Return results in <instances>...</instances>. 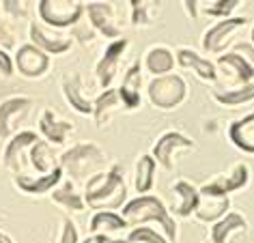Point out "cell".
I'll use <instances>...</instances> for the list:
<instances>
[{
    "instance_id": "obj_19",
    "label": "cell",
    "mask_w": 254,
    "mask_h": 243,
    "mask_svg": "<svg viewBox=\"0 0 254 243\" xmlns=\"http://www.w3.org/2000/svg\"><path fill=\"white\" fill-rule=\"evenodd\" d=\"M61 88H63V95H65V101L73 108L75 112L84 114V117H88V114L93 112V101L84 95V88H82V75L78 71L67 73L65 78H63Z\"/></svg>"
},
{
    "instance_id": "obj_4",
    "label": "cell",
    "mask_w": 254,
    "mask_h": 243,
    "mask_svg": "<svg viewBox=\"0 0 254 243\" xmlns=\"http://www.w3.org/2000/svg\"><path fill=\"white\" fill-rule=\"evenodd\" d=\"M147 95L151 106L157 110H175L188 99V82L179 73L151 78L147 84Z\"/></svg>"
},
{
    "instance_id": "obj_6",
    "label": "cell",
    "mask_w": 254,
    "mask_h": 243,
    "mask_svg": "<svg viewBox=\"0 0 254 243\" xmlns=\"http://www.w3.org/2000/svg\"><path fill=\"white\" fill-rule=\"evenodd\" d=\"M84 17L95 35L106 39H123V28L117 22V9L112 2H84Z\"/></svg>"
},
{
    "instance_id": "obj_41",
    "label": "cell",
    "mask_w": 254,
    "mask_h": 243,
    "mask_svg": "<svg viewBox=\"0 0 254 243\" xmlns=\"http://www.w3.org/2000/svg\"><path fill=\"white\" fill-rule=\"evenodd\" d=\"M183 9H186V13L192 17V20H196L198 17V0H183Z\"/></svg>"
},
{
    "instance_id": "obj_9",
    "label": "cell",
    "mask_w": 254,
    "mask_h": 243,
    "mask_svg": "<svg viewBox=\"0 0 254 243\" xmlns=\"http://www.w3.org/2000/svg\"><path fill=\"white\" fill-rule=\"evenodd\" d=\"M183 149H196V142L181 131H166L155 140V144H153V149H151L149 155L153 157L155 164L162 166L164 170H173L177 151H183Z\"/></svg>"
},
{
    "instance_id": "obj_15",
    "label": "cell",
    "mask_w": 254,
    "mask_h": 243,
    "mask_svg": "<svg viewBox=\"0 0 254 243\" xmlns=\"http://www.w3.org/2000/svg\"><path fill=\"white\" fill-rule=\"evenodd\" d=\"M175 62L181 69H192L200 80L205 82H215L218 80V69H215L213 61H209L207 56L198 54L192 48H179L175 52Z\"/></svg>"
},
{
    "instance_id": "obj_33",
    "label": "cell",
    "mask_w": 254,
    "mask_h": 243,
    "mask_svg": "<svg viewBox=\"0 0 254 243\" xmlns=\"http://www.w3.org/2000/svg\"><path fill=\"white\" fill-rule=\"evenodd\" d=\"M239 4H241L239 0H213V2H198V11H202L207 17L228 20V17H233V11Z\"/></svg>"
},
{
    "instance_id": "obj_30",
    "label": "cell",
    "mask_w": 254,
    "mask_h": 243,
    "mask_svg": "<svg viewBox=\"0 0 254 243\" xmlns=\"http://www.w3.org/2000/svg\"><path fill=\"white\" fill-rule=\"evenodd\" d=\"M231 209V200L228 198H205L200 196V204L194 211L196 220L205 224H215L220 217H224Z\"/></svg>"
},
{
    "instance_id": "obj_24",
    "label": "cell",
    "mask_w": 254,
    "mask_h": 243,
    "mask_svg": "<svg viewBox=\"0 0 254 243\" xmlns=\"http://www.w3.org/2000/svg\"><path fill=\"white\" fill-rule=\"evenodd\" d=\"M173 191L179 196V204L170 211V215H173V213L177 217L194 215V211L198 209V204H200V191H198V187L192 185L190 181H183V179H179V181H175Z\"/></svg>"
},
{
    "instance_id": "obj_14",
    "label": "cell",
    "mask_w": 254,
    "mask_h": 243,
    "mask_svg": "<svg viewBox=\"0 0 254 243\" xmlns=\"http://www.w3.org/2000/svg\"><path fill=\"white\" fill-rule=\"evenodd\" d=\"M63 170L61 166H56L52 172L48 175H39V177H30V175H15L13 177V183L15 187L24 191L28 196H43V194H50L54 187H59L63 183Z\"/></svg>"
},
{
    "instance_id": "obj_38",
    "label": "cell",
    "mask_w": 254,
    "mask_h": 243,
    "mask_svg": "<svg viewBox=\"0 0 254 243\" xmlns=\"http://www.w3.org/2000/svg\"><path fill=\"white\" fill-rule=\"evenodd\" d=\"M11 46H15V33L11 30L9 22H4L2 17V11H0V48L7 50Z\"/></svg>"
},
{
    "instance_id": "obj_25",
    "label": "cell",
    "mask_w": 254,
    "mask_h": 243,
    "mask_svg": "<svg viewBox=\"0 0 254 243\" xmlns=\"http://www.w3.org/2000/svg\"><path fill=\"white\" fill-rule=\"evenodd\" d=\"M123 228H129L119 211H95V215L88 222V230L91 235H112Z\"/></svg>"
},
{
    "instance_id": "obj_18",
    "label": "cell",
    "mask_w": 254,
    "mask_h": 243,
    "mask_svg": "<svg viewBox=\"0 0 254 243\" xmlns=\"http://www.w3.org/2000/svg\"><path fill=\"white\" fill-rule=\"evenodd\" d=\"M39 131H41V136L46 138L48 144L61 146V144H65L67 138L73 133V123L56 119V114L52 110H43L39 117Z\"/></svg>"
},
{
    "instance_id": "obj_46",
    "label": "cell",
    "mask_w": 254,
    "mask_h": 243,
    "mask_svg": "<svg viewBox=\"0 0 254 243\" xmlns=\"http://www.w3.org/2000/svg\"><path fill=\"white\" fill-rule=\"evenodd\" d=\"M207 243H209V241H207Z\"/></svg>"
},
{
    "instance_id": "obj_3",
    "label": "cell",
    "mask_w": 254,
    "mask_h": 243,
    "mask_svg": "<svg viewBox=\"0 0 254 243\" xmlns=\"http://www.w3.org/2000/svg\"><path fill=\"white\" fill-rule=\"evenodd\" d=\"M61 159V170L63 175H69L73 181H88L93 175L106 170V151L95 142H78L71 149H67Z\"/></svg>"
},
{
    "instance_id": "obj_7",
    "label": "cell",
    "mask_w": 254,
    "mask_h": 243,
    "mask_svg": "<svg viewBox=\"0 0 254 243\" xmlns=\"http://www.w3.org/2000/svg\"><path fill=\"white\" fill-rule=\"evenodd\" d=\"M248 183H250V168H248V164L241 162L235 164L228 175H218L211 181H207L198 191L205 198H228L235 191L248 187Z\"/></svg>"
},
{
    "instance_id": "obj_12",
    "label": "cell",
    "mask_w": 254,
    "mask_h": 243,
    "mask_svg": "<svg viewBox=\"0 0 254 243\" xmlns=\"http://www.w3.org/2000/svg\"><path fill=\"white\" fill-rule=\"evenodd\" d=\"M28 39L35 48H39L41 52H46L48 56H61L71 50L73 39L67 35H59V33H50L37 22L28 24Z\"/></svg>"
},
{
    "instance_id": "obj_2",
    "label": "cell",
    "mask_w": 254,
    "mask_h": 243,
    "mask_svg": "<svg viewBox=\"0 0 254 243\" xmlns=\"http://www.w3.org/2000/svg\"><path fill=\"white\" fill-rule=\"evenodd\" d=\"M121 217L134 228L144 226L147 222H155L162 228V235L168 239V243H177V239H179V226H177L175 217L170 215V211L164 204L162 198H157L153 194L127 200L121 207Z\"/></svg>"
},
{
    "instance_id": "obj_21",
    "label": "cell",
    "mask_w": 254,
    "mask_h": 243,
    "mask_svg": "<svg viewBox=\"0 0 254 243\" xmlns=\"http://www.w3.org/2000/svg\"><path fill=\"white\" fill-rule=\"evenodd\" d=\"M248 230V220L237 211H228L224 217H220L209 228V243H228L235 233Z\"/></svg>"
},
{
    "instance_id": "obj_5",
    "label": "cell",
    "mask_w": 254,
    "mask_h": 243,
    "mask_svg": "<svg viewBox=\"0 0 254 243\" xmlns=\"http://www.w3.org/2000/svg\"><path fill=\"white\" fill-rule=\"evenodd\" d=\"M37 13L46 26L54 30L73 28L84 17V2L80 0H39Z\"/></svg>"
},
{
    "instance_id": "obj_27",
    "label": "cell",
    "mask_w": 254,
    "mask_h": 243,
    "mask_svg": "<svg viewBox=\"0 0 254 243\" xmlns=\"http://www.w3.org/2000/svg\"><path fill=\"white\" fill-rule=\"evenodd\" d=\"M211 97L215 104L224 106V108H239L244 104L254 101V82L244 86H233V88H224V91H213Z\"/></svg>"
},
{
    "instance_id": "obj_11",
    "label": "cell",
    "mask_w": 254,
    "mask_h": 243,
    "mask_svg": "<svg viewBox=\"0 0 254 243\" xmlns=\"http://www.w3.org/2000/svg\"><path fill=\"white\" fill-rule=\"evenodd\" d=\"M127 48H129V41L127 39H117V41H110L101 54V59L97 61L95 65V78H97L99 86L104 88H110L112 80L117 78V71H119V62L121 59L125 56Z\"/></svg>"
},
{
    "instance_id": "obj_39",
    "label": "cell",
    "mask_w": 254,
    "mask_h": 243,
    "mask_svg": "<svg viewBox=\"0 0 254 243\" xmlns=\"http://www.w3.org/2000/svg\"><path fill=\"white\" fill-rule=\"evenodd\" d=\"M231 50L233 52H237L239 56H244V59L254 67V48L250 46V41H237V43H233Z\"/></svg>"
},
{
    "instance_id": "obj_37",
    "label": "cell",
    "mask_w": 254,
    "mask_h": 243,
    "mask_svg": "<svg viewBox=\"0 0 254 243\" xmlns=\"http://www.w3.org/2000/svg\"><path fill=\"white\" fill-rule=\"evenodd\" d=\"M71 37L80 39L82 43H91L95 39V33H93V28L88 26V22H84V17H82V20L71 28Z\"/></svg>"
},
{
    "instance_id": "obj_36",
    "label": "cell",
    "mask_w": 254,
    "mask_h": 243,
    "mask_svg": "<svg viewBox=\"0 0 254 243\" xmlns=\"http://www.w3.org/2000/svg\"><path fill=\"white\" fill-rule=\"evenodd\" d=\"M59 243H80L78 226L71 222V217H63V228L59 235Z\"/></svg>"
},
{
    "instance_id": "obj_34",
    "label": "cell",
    "mask_w": 254,
    "mask_h": 243,
    "mask_svg": "<svg viewBox=\"0 0 254 243\" xmlns=\"http://www.w3.org/2000/svg\"><path fill=\"white\" fill-rule=\"evenodd\" d=\"M125 241L127 243H168V239L160 233V230H155L151 226H136V228H131Z\"/></svg>"
},
{
    "instance_id": "obj_10",
    "label": "cell",
    "mask_w": 254,
    "mask_h": 243,
    "mask_svg": "<svg viewBox=\"0 0 254 243\" xmlns=\"http://www.w3.org/2000/svg\"><path fill=\"white\" fill-rule=\"evenodd\" d=\"M50 65H52V59L39 48H35L33 43H24L13 54V69H17L20 75L28 80L43 78L50 71Z\"/></svg>"
},
{
    "instance_id": "obj_35",
    "label": "cell",
    "mask_w": 254,
    "mask_h": 243,
    "mask_svg": "<svg viewBox=\"0 0 254 243\" xmlns=\"http://www.w3.org/2000/svg\"><path fill=\"white\" fill-rule=\"evenodd\" d=\"M0 11H4L13 20H26L28 15V2H17V0H4Z\"/></svg>"
},
{
    "instance_id": "obj_22",
    "label": "cell",
    "mask_w": 254,
    "mask_h": 243,
    "mask_svg": "<svg viewBox=\"0 0 254 243\" xmlns=\"http://www.w3.org/2000/svg\"><path fill=\"white\" fill-rule=\"evenodd\" d=\"M142 69L153 75V78H160V75H168L173 73L175 69V52L166 46H153L147 50L142 61Z\"/></svg>"
},
{
    "instance_id": "obj_45",
    "label": "cell",
    "mask_w": 254,
    "mask_h": 243,
    "mask_svg": "<svg viewBox=\"0 0 254 243\" xmlns=\"http://www.w3.org/2000/svg\"><path fill=\"white\" fill-rule=\"evenodd\" d=\"M82 243H93V237H91V235H88V237H86V239H84V241H82Z\"/></svg>"
},
{
    "instance_id": "obj_40",
    "label": "cell",
    "mask_w": 254,
    "mask_h": 243,
    "mask_svg": "<svg viewBox=\"0 0 254 243\" xmlns=\"http://www.w3.org/2000/svg\"><path fill=\"white\" fill-rule=\"evenodd\" d=\"M0 75L2 78H11L13 75V56H9V52L2 48H0Z\"/></svg>"
},
{
    "instance_id": "obj_42",
    "label": "cell",
    "mask_w": 254,
    "mask_h": 243,
    "mask_svg": "<svg viewBox=\"0 0 254 243\" xmlns=\"http://www.w3.org/2000/svg\"><path fill=\"white\" fill-rule=\"evenodd\" d=\"M93 243H127L125 239H114L110 235H91Z\"/></svg>"
},
{
    "instance_id": "obj_20",
    "label": "cell",
    "mask_w": 254,
    "mask_h": 243,
    "mask_svg": "<svg viewBox=\"0 0 254 243\" xmlns=\"http://www.w3.org/2000/svg\"><path fill=\"white\" fill-rule=\"evenodd\" d=\"M37 140H39V136H37L35 131L30 129H24V131H17L13 133V136L9 138L7 146H4V153H2V164L7 166L9 170H13L20 175V159H22V153L30 149Z\"/></svg>"
},
{
    "instance_id": "obj_31",
    "label": "cell",
    "mask_w": 254,
    "mask_h": 243,
    "mask_svg": "<svg viewBox=\"0 0 254 243\" xmlns=\"http://www.w3.org/2000/svg\"><path fill=\"white\" fill-rule=\"evenodd\" d=\"M28 159H30V166L39 172V175H48V172H52L56 166V159L52 155V149H50V144L46 140H37V142L28 149Z\"/></svg>"
},
{
    "instance_id": "obj_43",
    "label": "cell",
    "mask_w": 254,
    "mask_h": 243,
    "mask_svg": "<svg viewBox=\"0 0 254 243\" xmlns=\"http://www.w3.org/2000/svg\"><path fill=\"white\" fill-rule=\"evenodd\" d=\"M0 243H15V241L11 239V237H9L7 233H2V230H0Z\"/></svg>"
},
{
    "instance_id": "obj_26",
    "label": "cell",
    "mask_w": 254,
    "mask_h": 243,
    "mask_svg": "<svg viewBox=\"0 0 254 243\" xmlns=\"http://www.w3.org/2000/svg\"><path fill=\"white\" fill-rule=\"evenodd\" d=\"M155 170H157V164L149 153H144V155L138 157L136 175H134V187L140 196L151 194V189L155 187Z\"/></svg>"
},
{
    "instance_id": "obj_44",
    "label": "cell",
    "mask_w": 254,
    "mask_h": 243,
    "mask_svg": "<svg viewBox=\"0 0 254 243\" xmlns=\"http://www.w3.org/2000/svg\"><path fill=\"white\" fill-rule=\"evenodd\" d=\"M250 46L254 48V24H252V28H250Z\"/></svg>"
},
{
    "instance_id": "obj_1",
    "label": "cell",
    "mask_w": 254,
    "mask_h": 243,
    "mask_svg": "<svg viewBox=\"0 0 254 243\" xmlns=\"http://www.w3.org/2000/svg\"><path fill=\"white\" fill-rule=\"evenodd\" d=\"M84 204L93 211H119L127 202V185L119 164L93 175L84 185Z\"/></svg>"
},
{
    "instance_id": "obj_13",
    "label": "cell",
    "mask_w": 254,
    "mask_h": 243,
    "mask_svg": "<svg viewBox=\"0 0 254 243\" xmlns=\"http://www.w3.org/2000/svg\"><path fill=\"white\" fill-rule=\"evenodd\" d=\"M140 91H142V62L136 61L127 67V71L123 73V82H121V86L117 88L121 106H123L125 110H136V108H140V104H142Z\"/></svg>"
},
{
    "instance_id": "obj_32",
    "label": "cell",
    "mask_w": 254,
    "mask_h": 243,
    "mask_svg": "<svg viewBox=\"0 0 254 243\" xmlns=\"http://www.w3.org/2000/svg\"><path fill=\"white\" fill-rule=\"evenodd\" d=\"M129 11H131V24L136 28H149L153 24V13L160 2H147V0H129Z\"/></svg>"
},
{
    "instance_id": "obj_17",
    "label": "cell",
    "mask_w": 254,
    "mask_h": 243,
    "mask_svg": "<svg viewBox=\"0 0 254 243\" xmlns=\"http://www.w3.org/2000/svg\"><path fill=\"white\" fill-rule=\"evenodd\" d=\"M213 65H215V69H222L224 73H231V78L237 82V86L254 82V67L244 56L233 52V50H226L224 54H220L218 59L213 61Z\"/></svg>"
},
{
    "instance_id": "obj_28",
    "label": "cell",
    "mask_w": 254,
    "mask_h": 243,
    "mask_svg": "<svg viewBox=\"0 0 254 243\" xmlns=\"http://www.w3.org/2000/svg\"><path fill=\"white\" fill-rule=\"evenodd\" d=\"M52 200L65 211H71V213H80V211L86 209L84 198H82L78 187H75V183H71V181H65V183H61L59 187H54Z\"/></svg>"
},
{
    "instance_id": "obj_8",
    "label": "cell",
    "mask_w": 254,
    "mask_h": 243,
    "mask_svg": "<svg viewBox=\"0 0 254 243\" xmlns=\"http://www.w3.org/2000/svg\"><path fill=\"white\" fill-rule=\"evenodd\" d=\"M248 22H250L248 17H239V15H233L228 20H218L202 33V39H200L202 50L207 54H224L226 46L231 43V37L239 28H244Z\"/></svg>"
},
{
    "instance_id": "obj_29",
    "label": "cell",
    "mask_w": 254,
    "mask_h": 243,
    "mask_svg": "<svg viewBox=\"0 0 254 243\" xmlns=\"http://www.w3.org/2000/svg\"><path fill=\"white\" fill-rule=\"evenodd\" d=\"M121 106V99H119V93L117 88H106L104 93L99 95L97 99L93 101V119H95V125L97 127H106L108 121H110L112 112L117 110V108Z\"/></svg>"
},
{
    "instance_id": "obj_23",
    "label": "cell",
    "mask_w": 254,
    "mask_h": 243,
    "mask_svg": "<svg viewBox=\"0 0 254 243\" xmlns=\"http://www.w3.org/2000/svg\"><path fill=\"white\" fill-rule=\"evenodd\" d=\"M252 127H254V112L246 114L241 119H235L226 127V136L231 140V144L237 151L246 153V155H254V140L248 138V129H252Z\"/></svg>"
},
{
    "instance_id": "obj_16",
    "label": "cell",
    "mask_w": 254,
    "mask_h": 243,
    "mask_svg": "<svg viewBox=\"0 0 254 243\" xmlns=\"http://www.w3.org/2000/svg\"><path fill=\"white\" fill-rule=\"evenodd\" d=\"M35 101L24 95H15V97H7L0 101V138L9 140L13 136V119L24 117Z\"/></svg>"
}]
</instances>
